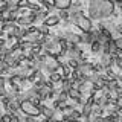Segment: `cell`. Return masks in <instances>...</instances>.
I'll use <instances>...</instances> for the list:
<instances>
[{
    "mask_svg": "<svg viewBox=\"0 0 122 122\" xmlns=\"http://www.w3.org/2000/svg\"><path fill=\"white\" fill-rule=\"evenodd\" d=\"M114 14L113 0H90L89 3V18L90 20H104Z\"/></svg>",
    "mask_w": 122,
    "mask_h": 122,
    "instance_id": "obj_1",
    "label": "cell"
},
{
    "mask_svg": "<svg viewBox=\"0 0 122 122\" xmlns=\"http://www.w3.org/2000/svg\"><path fill=\"white\" fill-rule=\"evenodd\" d=\"M20 112L25 114V116H35V117H38L41 114L40 107L34 105L32 102H30V99H25V101L20 104Z\"/></svg>",
    "mask_w": 122,
    "mask_h": 122,
    "instance_id": "obj_2",
    "label": "cell"
},
{
    "mask_svg": "<svg viewBox=\"0 0 122 122\" xmlns=\"http://www.w3.org/2000/svg\"><path fill=\"white\" fill-rule=\"evenodd\" d=\"M63 35L69 43H75V44H82L84 43L82 35H79V34H76V32H72V30H64Z\"/></svg>",
    "mask_w": 122,
    "mask_h": 122,
    "instance_id": "obj_3",
    "label": "cell"
},
{
    "mask_svg": "<svg viewBox=\"0 0 122 122\" xmlns=\"http://www.w3.org/2000/svg\"><path fill=\"white\" fill-rule=\"evenodd\" d=\"M52 2H53V6L60 11L70 9V6H72V0H52Z\"/></svg>",
    "mask_w": 122,
    "mask_h": 122,
    "instance_id": "obj_4",
    "label": "cell"
},
{
    "mask_svg": "<svg viewBox=\"0 0 122 122\" xmlns=\"http://www.w3.org/2000/svg\"><path fill=\"white\" fill-rule=\"evenodd\" d=\"M99 63L104 66V69H110V67L114 66V56L113 55H102Z\"/></svg>",
    "mask_w": 122,
    "mask_h": 122,
    "instance_id": "obj_5",
    "label": "cell"
},
{
    "mask_svg": "<svg viewBox=\"0 0 122 122\" xmlns=\"http://www.w3.org/2000/svg\"><path fill=\"white\" fill-rule=\"evenodd\" d=\"M60 20H61V18L58 17V15H49V17L43 21V25H46L47 28H52V26L60 25Z\"/></svg>",
    "mask_w": 122,
    "mask_h": 122,
    "instance_id": "obj_6",
    "label": "cell"
},
{
    "mask_svg": "<svg viewBox=\"0 0 122 122\" xmlns=\"http://www.w3.org/2000/svg\"><path fill=\"white\" fill-rule=\"evenodd\" d=\"M41 52H44V46H43V44H40V43H34V44H32V47L29 49V53H32L34 56H38Z\"/></svg>",
    "mask_w": 122,
    "mask_h": 122,
    "instance_id": "obj_7",
    "label": "cell"
},
{
    "mask_svg": "<svg viewBox=\"0 0 122 122\" xmlns=\"http://www.w3.org/2000/svg\"><path fill=\"white\" fill-rule=\"evenodd\" d=\"M40 110H41V114H43L44 117H53L55 116V108H49V107L44 105V104L40 105Z\"/></svg>",
    "mask_w": 122,
    "mask_h": 122,
    "instance_id": "obj_8",
    "label": "cell"
},
{
    "mask_svg": "<svg viewBox=\"0 0 122 122\" xmlns=\"http://www.w3.org/2000/svg\"><path fill=\"white\" fill-rule=\"evenodd\" d=\"M72 70H73V69L69 67L67 63H61V66H60V73L63 75V78H70Z\"/></svg>",
    "mask_w": 122,
    "mask_h": 122,
    "instance_id": "obj_9",
    "label": "cell"
},
{
    "mask_svg": "<svg viewBox=\"0 0 122 122\" xmlns=\"http://www.w3.org/2000/svg\"><path fill=\"white\" fill-rule=\"evenodd\" d=\"M20 112V105L17 104L15 101H12L9 105L6 107V113H11V114H15V113H18Z\"/></svg>",
    "mask_w": 122,
    "mask_h": 122,
    "instance_id": "obj_10",
    "label": "cell"
},
{
    "mask_svg": "<svg viewBox=\"0 0 122 122\" xmlns=\"http://www.w3.org/2000/svg\"><path fill=\"white\" fill-rule=\"evenodd\" d=\"M90 47H92V52H93V53H102V43H101V41L95 40L93 43L90 44Z\"/></svg>",
    "mask_w": 122,
    "mask_h": 122,
    "instance_id": "obj_11",
    "label": "cell"
},
{
    "mask_svg": "<svg viewBox=\"0 0 122 122\" xmlns=\"http://www.w3.org/2000/svg\"><path fill=\"white\" fill-rule=\"evenodd\" d=\"M49 79H51L52 82L58 84V82H61V79H63V75H61L60 72H53V73H49Z\"/></svg>",
    "mask_w": 122,
    "mask_h": 122,
    "instance_id": "obj_12",
    "label": "cell"
},
{
    "mask_svg": "<svg viewBox=\"0 0 122 122\" xmlns=\"http://www.w3.org/2000/svg\"><path fill=\"white\" fill-rule=\"evenodd\" d=\"M58 17L63 21H69V20H70V12H69V9H63V11L58 12Z\"/></svg>",
    "mask_w": 122,
    "mask_h": 122,
    "instance_id": "obj_13",
    "label": "cell"
},
{
    "mask_svg": "<svg viewBox=\"0 0 122 122\" xmlns=\"http://www.w3.org/2000/svg\"><path fill=\"white\" fill-rule=\"evenodd\" d=\"M56 98H58L60 101H63V102H66L67 99H70V98H69V92H67V90H60V92H58V96H56Z\"/></svg>",
    "mask_w": 122,
    "mask_h": 122,
    "instance_id": "obj_14",
    "label": "cell"
},
{
    "mask_svg": "<svg viewBox=\"0 0 122 122\" xmlns=\"http://www.w3.org/2000/svg\"><path fill=\"white\" fill-rule=\"evenodd\" d=\"M105 108L104 107H93V113H92V117L93 116H104Z\"/></svg>",
    "mask_w": 122,
    "mask_h": 122,
    "instance_id": "obj_15",
    "label": "cell"
},
{
    "mask_svg": "<svg viewBox=\"0 0 122 122\" xmlns=\"http://www.w3.org/2000/svg\"><path fill=\"white\" fill-rule=\"evenodd\" d=\"M67 66L70 67V69H79V61L78 60H75V58H69V61H67Z\"/></svg>",
    "mask_w": 122,
    "mask_h": 122,
    "instance_id": "obj_16",
    "label": "cell"
},
{
    "mask_svg": "<svg viewBox=\"0 0 122 122\" xmlns=\"http://www.w3.org/2000/svg\"><path fill=\"white\" fill-rule=\"evenodd\" d=\"M15 5L20 8V9H23V8H29L30 6V0H17Z\"/></svg>",
    "mask_w": 122,
    "mask_h": 122,
    "instance_id": "obj_17",
    "label": "cell"
},
{
    "mask_svg": "<svg viewBox=\"0 0 122 122\" xmlns=\"http://www.w3.org/2000/svg\"><path fill=\"white\" fill-rule=\"evenodd\" d=\"M69 114H70V117H73V119H81L82 117V112L81 110H76V108H73Z\"/></svg>",
    "mask_w": 122,
    "mask_h": 122,
    "instance_id": "obj_18",
    "label": "cell"
},
{
    "mask_svg": "<svg viewBox=\"0 0 122 122\" xmlns=\"http://www.w3.org/2000/svg\"><path fill=\"white\" fill-rule=\"evenodd\" d=\"M29 9L30 11H34V12H41V11H43V9H41V5H40V3H34V2H30V6H29Z\"/></svg>",
    "mask_w": 122,
    "mask_h": 122,
    "instance_id": "obj_19",
    "label": "cell"
},
{
    "mask_svg": "<svg viewBox=\"0 0 122 122\" xmlns=\"http://www.w3.org/2000/svg\"><path fill=\"white\" fill-rule=\"evenodd\" d=\"M64 104H66V102H63V101H60L58 98H55V99H53V104H52V108H55V110H58V112H60V108Z\"/></svg>",
    "mask_w": 122,
    "mask_h": 122,
    "instance_id": "obj_20",
    "label": "cell"
},
{
    "mask_svg": "<svg viewBox=\"0 0 122 122\" xmlns=\"http://www.w3.org/2000/svg\"><path fill=\"white\" fill-rule=\"evenodd\" d=\"M28 30H29L30 35H37V34L40 32V28H38V26H35V25H29V26H28Z\"/></svg>",
    "mask_w": 122,
    "mask_h": 122,
    "instance_id": "obj_21",
    "label": "cell"
},
{
    "mask_svg": "<svg viewBox=\"0 0 122 122\" xmlns=\"http://www.w3.org/2000/svg\"><path fill=\"white\" fill-rule=\"evenodd\" d=\"M49 15H51V14H49V11L47 9H43V11H41V12L40 14H38V18H40V20H46V18H47L49 17Z\"/></svg>",
    "mask_w": 122,
    "mask_h": 122,
    "instance_id": "obj_22",
    "label": "cell"
},
{
    "mask_svg": "<svg viewBox=\"0 0 122 122\" xmlns=\"http://www.w3.org/2000/svg\"><path fill=\"white\" fill-rule=\"evenodd\" d=\"M104 73H105L107 76H108L110 79H112V78H116V73L113 72V69H112V67H110V69H105V72H104Z\"/></svg>",
    "mask_w": 122,
    "mask_h": 122,
    "instance_id": "obj_23",
    "label": "cell"
},
{
    "mask_svg": "<svg viewBox=\"0 0 122 122\" xmlns=\"http://www.w3.org/2000/svg\"><path fill=\"white\" fill-rule=\"evenodd\" d=\"M44 87H47L49 90H53V89H55V82H52L51 79H46V81H44Z\"/></svg>",
    "mask_w": 122,
    "mask_h": 122,
    "instance_id": "obj_24",
    "label": "cell"
},
{
    "mask_svg": "<svg viewBox=\"0 0 122 122\" xmlns=\"http://www.w3.org/2000/svg\"><path fill=\"white\" fill-rule=\"evenodd\" d=\"M93 122H104V116H93Z\"/></svg>",
    "mask_w": 122,
    "mask_h": 122,
    "instance_id": "obj_25",
    "label": "cell"
},
{
    "mask_svg": "<svg viewBox=\"0 0 122 122\" xmlns=\"http://www.w3.org/2000/svg\"><path fill=\"white\" fill-rule=\"evenodd\" d=\"M114 3H122V0H113Z\"/></svg>",
    "mask_w": 122,
    "mask_h": 122,
    "instance_id": "obj_26",
    "label": "cell"
},
{
    "mask_svg": "<svg viewBox=\"0 0 122 122\" xmlns=\"http://www.w3.org/2000/svg\"><path fill=\"white\" fill-rule=\"evenodd\" d=\"M116 122H122V116H121V117H119V119H117Z\"/></svg>",
    "mask_w": 122,
    "mask_h": 122,
    "instance_id": "obj_27",
    "label": "cell"
},
{
    "mask_svg": "<svg viewBox=\"0 0 122 122\" xmlns=\"http://www.w3.org/2000/svg\"><path fill=\"white\" fill-rule=\"evenodd\" d=\"M0 2H2V3H8V0H0Z\"/></svg>",
    "mask_w": 122,
    "mask_h": 122,
    "instance_id": "obj_28",
    "label": "cell"
},
{
    "mask_svg": "<svg viewBox=\"0 0 122 122\" xmlns=\"http://www.w3.org/2000/svg\"><path fill=\"white\" fill-rule=\"evenodd\" d=\"M121 18H122V12H121Z\"/></svg>",
    "mask_w": 122,
    "mask_h": 122,
    "instance_id": "obj_29",
    "label": "cell"
},
{
    "mask_svg": "<svg viewBox=\"0 0 122 122\" xmlns=\"http://www.w3.org/2000/svg\"><path fill=\"white\" fill-rule=\"evenodd\" d=\"M37 2H38V0H37Z\"/></svg>",
    "mask_w": 122,
    "mask_h": 122,
    "instance_id": "obj_30",
    "label": "cell"
}]
</instances>
